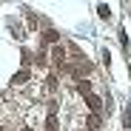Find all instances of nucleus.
<instances>
[{"instance_id":"obj_1","label":"nucleus","mask_w":131,"mask_h":131,"mask_svg":"<svg viewBox=\"0 0 131 131\" xmlns=\"http://www.w3.org/2000/svg\"><path fill=\"white\" fill-rule=\"evenodd\" d=\"M26 80H29V71L23 69L20 74H14V80H12V83H14V85H20V83H26Z\"/></svg>"},{"instance_id":"obj_2","label":"nucleus","mask_w":131,"mask_h":131,"mask_svg":"<svg viewBox=\"0 0 131 131\" xmlns=\"http://www.w3.org/2000/svg\"><path fill=\"white\" fill-rule=\"evenodd\" d=\"M85 100H89V105L94 108V111H100V100H97L94 94H85Z\"/></svg>"}]
</instances>
